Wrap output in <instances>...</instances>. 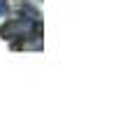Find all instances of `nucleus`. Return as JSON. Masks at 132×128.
<instances>
[{"label": "nucleus", "mask_w": 132, "mask_h": 128, "mask_svg": "<svg viewBox=\"0 0 132 128\" xmlns=\"http://www.w3.org/2000/svg\"><path fill=\"white\" fill-rule=\"evenodd\" d=\"M7 14V0H0V16Z\"/></svg>", "instance_id": "1"}]
</instances>
